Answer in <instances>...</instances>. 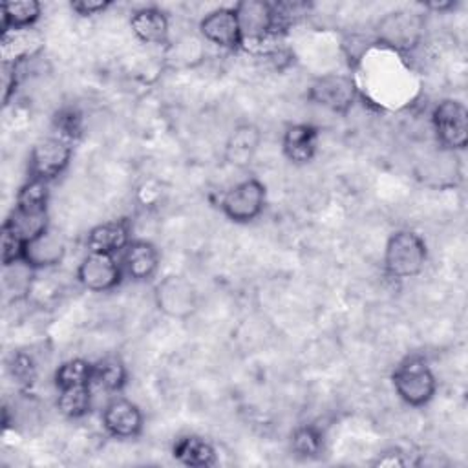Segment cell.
Instances as JSON below:
<instances>
[{
	"instance_id": "23",
	"label": "cell",
	"mask_w": 468,
	"mask_h": 468,
	"mask_svg": "<svg viewBox=\"0 0 468 468\" xmlns=\"http://www.w3.org/2000/svg\"><path fill=\"white\" fill-rule=\"evenodd\" d=\"M42 15V4L37 0H20V2H4L2 4V33L15 29L35 27Z\"/></svg>"
},
{
	"instance_id": "34",
	"label": "cell",
	"mask_w": 468,
	"mask_h": 468,
	"mask_svg": "<svg viewBox=\"0 0 468 468\" xmlns=\"http://www.w3.org/2000/svg\"><path fill=\"white\" fill-rule=\"evenodd\" d=\"M424 7H428V9H431V11H439V13H442V11H450V9H453V7H455V2H452V0H442V2H426V4H424Z\"/></svg>"
},
{
	"instance_id": "8",
	"label": "cell",
	"mask_w": 468,
	"mask_h": 468,
	"mask_svg": "<svg viewBox=\"0 0 468 468\" xmlns=\"http://www.w3.org/2000/svg\"><path fill=\"white\" fill-rule=\"evenodd\" d=\"M431 128L439 146L461 152L468 144V112L461 101L442 99L431 112Z\"/></svg>"
},
{
	"instance_id": "9",
	"label": "cell",
	"mask_w": 468,
	"mask_h": 468,
	"mask_svg": "<svg viewBox=\"0 0 468 468\" xmlns=\"http://www.w3.org/2000/svg\"><path fill=\"white\" fill-rule=\"evenodd\" d=\"M358 88L351 75L325 73L316 77L307 88V99L333 113L346 115L356 102Z\"/></svg>"
},
{
	"instance_id": "18",
	"label": "cell",
	"mask_w": 468,
	"mask_h": 468,
	"mask_svg": "<svg viewBox=\"0 0 468 468\" xmlns=\"http://www.w3.org/2000/svg\"><path fill=\"white\" fill-rule=\"evenodd\" d=\"M132 33L144 44L168 46L170 42V22L168 16L154 5L139 7L130 16Z\"/></svg>"
},
{
	"instance_id": "1",
	"label": "cell",
	"mask_w": 468,
	"mask_h": 468,
	"mask_svg": "<svg viewBox=\"0 0 468 468\" xmlns=\"http://www.w3.org/2000/svg\"><path fill=\"white\" fill-rule=\"evenodd\" d=\"M428 260V247L420 234L410 229L395 230L384 247V271L393 280L415 278Z\"/></svg>"
},
{
	"instance_id": "5",
	"label": "cell",
	"mask_w": 468,
	"mask_h": 468,
	"mask_svg": "<svg viewBox=\"0 0 468 468\" xmlns=\"http://www.w3.org/2000/svg\"><path fill=\"white\" fill-rule=\"evenodd\" d=\"M154 303L166 318L188 320L199 307V294L183 274H166L154 285Z\"/></svg>"
},
{
	"instance_id": "7",
	"label": "cell",
	"mask_w": 468,
	"mask_h": 468,
	"mask_svg": "<svg viewBox=\"0 0 468 468\" xmlns=\"http://www.w3.org/2000/svg\"><path fill=\"white\" fill-rule=\"evenodd\" d=\"M267 203V188L256 177H247L230 186L219 199V208L227 219L238 225L258 219Z\"/></svg>"
},
{
	"instance_id": "4",
	"label": "cell",
	"mask_w": 468,
	"mask_h": 468,
	"mask_svg": "<svg viewBox=\"0 0 468 468\" xmlns=\"http://www.w3.org/2000/svg\"><path fill=\"white\" fill-rule=\"evenodd\" d=\"M239 33H241V48L261 49L274 37L280 35L276 26V16L271 2L263 0H241L234 5Z\"/></svg>"
},
{
	"instance_id": "10",
	"label": "cell",
	"mask_w": 468,
	"mask_h": 468,
	"mask_svg": "<svg viewBox=\"0 0 468 468\" xmlns=\"http://www.w3.org/2000/svg\"><path fill=\"white\" fill-rule=\"evenodd\" d=\"M75 278L79 285L84 287L86 291L108 292L121 285L124 272L121 261H117L113 254L88 250L77 265Z\"/></svg>"
},
{
	"instance_id": "30",
	"label": "cell",
	"mask_w": 468,
	"mask_h": 468,
	"mask_svg": "<svg viewBox=\"0 0 468 468\" xmlns=\"http://www.w3.org/2000/svg\"><path fill=\"white\" fill-rule=\"evenodd\" d=\"M53 132L75 143L82 133V117H80V113L73 108L60 110L57 113V117L53 119Z\"/></svg>"
},
{
	"instance_id": "17",
	"label": "cell",
	"mask_w": 468,
	"mask_h": 468,
	"mask_svg": "<svg viewBox=\"0 0 468 468\" xmlns=\"http://www.w3.org/2000/svg\"><path fill=\"white\" fill-rule=\"evenodd\" d=\"M320 132L309 122H298L285 128L282 135V152L292 165H307L318 150Z\"/></svg>"
},
{
	"instance_id": "21",
	"label": "cell",
	"mask_w": 468,
	"mask_h": 468,
	"mask_svg": "<svg viewBox=\"0 0 468 468\" xmlns=\"http://www.w3.org/2000/svg\"><path fill=\"white\" fill-rule=\"evenodd\" d=\"M22 241H31L38 234L49 229L48 208H22L15 207L9 218L4 221Z\"/></svg>"
},
{
	"instance_id": "24",
	"label": "cell",
	"mask_w": 468,
	"mask_h": 468,
	"mask_svg": "<svg viewBox=\"0 0 468 468\" xmlns=\"http://www.w3.org/2000/svg\"><path fill=\"white\" fill-rule=\"evenodd\" d=\"M93 386L82 384V386H71L58 389L57 395V410L66 419H82L91 411L93 402Z\"/></svg>"
},
{
	"instance_id": "13",
	"label": "cell",
	"mask_w": 468,
	"mask_h": 468,
	"mask_svg": "<svg viewBox=\"0 0 468 468\" xmlns=\"http://www.w3.org/2000/svg\"><path fill=\"white\" fill-rule=\"evenodd\" d=\"M66 252H68V247H66L64 236L58 230L49 227L48 230H44L42 234H38L37 238L26 243L22 261H26L35 271L55 269L62 263V260L66 258Z\"/></svg>"
},
{
	"instance_id": "33",
	"label": "cell",
	"mask_w": 468,
	"mask_h": 468,
	"mask_svg": "<svg viewBox=\"0 0 468 468\" xmlns=\"http://www.w3.org/2000/svg\"><path fill=\"white\" fill-rule=\"evenodd\" d=\"M112 5V0H73L69 7L80 16H93L104 13Z\"/></svg>"
},
{
	"instance_id": "20",
	"label": "cell",
	"mask_w": 468,
	"mask_h": 468,
	"mask_svg": "<svg viewBox=\"0 0 468 468\" xmlns=\"http://www.w3.org/2000/svg\"><path fill=\"white\" fill-rule=\"evenodd\" d=\"M177 463L192 468H207L218 463V452L210 441L199 435H183L172 446Z\"/></svg>"
},
{
	"instance_id": "26",
	"label": "cell",
	"mask_w": 468,
	"mask_h": 468,
	"mask_svg": "<svg viewBox=\"0 0 468 468\" xmlns=\"http://www.w3.org/2000/svg\"><path fill=\"white\" fill-rule=\"evenodd\" d=\"M324 450V433L314 424H302L291 433V452L298 459H314Z\"/></svg>"
},
{
	"instance_id": "16",
	"label": "cell",
	"mask_w": 468,
	"mask_h": 468,
	"mask_svg": "<svg viewBox=\"0 0 468 468\" xmlns=\"http://www.w3.org/2000/svg\"><path fill=\"white\" fill-rule=\"evenodd\" d=\"M132 241V223L126 218L112 219L91 227L86 234V249L91 252L117 254Z\"/></svg>"
},
{
	"instance_id": "3",
	"label": "cell",
	"mask_w": 468,
	"mask_h": 468,
	"mask_svg": "<svg viewBox=\"0 0 468 468\" xmlns=\"http://www.w3.org/2000/svg\"><path fill=\"white\" fill-rule=\"evenodd\" d=\"M424 16L410 9H395L382 15L375 26V40L389 49L410 53L424 38Z\"/></svg>"
},
{
	"instance_id": "12",
	"label": "cell",
	"mask_w": 468,
	"mask_h": 468,
	"mask_svg": "<svg viewBox=\"0 0 468 468\" xmlns=\"http://www.w3.org/2000/svg\"><path fill=\"white\" fill-rule=\"evenodd\" d=\"M203 40L223 49H239L243 46L239 24L234 7H218L208 11L197 24Z\"/></svg>"
},
{
	"instance_id": "31",
	"label": "cell",
	"mask_w": 468,
	"mask_h": 468,
	"mask_svg": "<svg viewBox=\"0 0 468 468\" xmlns=\"http://www.w3.org/2000/svg\"><path fill=\"white\" fill-rule=\"evenodd\" d=\"M26 241H22L9 227L2 225V265L9 267L24 260Z\"/></svg>"
},
{
	"instance_id": "25",
	"label": "cell",
	"mask_w": 468,
	"mask_h": 468,
	"mask_svg": "<svg viewBox=\"0 0 468 468\" xmlns=\"http://www.w3.org/2000/svg\"><path fill=\"white\" fill-rule=\"evenodd\" d=\"M93 377V364L88 362L86 358H69L62 362L53 375V382L57 389L71 388V386H82V384H91Z\"/></svg>"
},
{
	"instance_id": "15",
	"label": "cell",
	"mask_w": 468,
	"mask_h": 468,
	"mask_svg": "<svg viewBox=\"0 0 468 468\" xmlns=\"http://www.w3.org/2000/svg\"><path fill=\"white\" fill-rule=\"evenodd\" d=\"M261 143V132L252 122H239L229 133L223 146V159L227 165L245 168L252 163Z\"/></svg>"
},
{
	"instance_id": "27",
	"label": "cell",
	"mask_w": 468,
	"mask_h": 468,
	"mask_svg": "<svg viewBox=\"0 0 468 468\" xmlns=\"http://www.w3.org/2000/svg\"><path fill=\"white\" fill-rule=\"evenodd\" d=\"M49 183L44 179L29 177L16 192L15 207L22 208H48Z\"/></svg>"
},
{
	"instance_id": "6",
	"label": "cell",
	"mask_w": 468,
	"mask_h": 468,
	"mask_svg": "<svg viewBox=\"0 0 468 468\" xmlns=\"http://www.w3.org/2000/svg\"><path fill=\"white\" fill-rule=\"evenodd\" d=\"M73 141L55 132L38 139L33 144L27 159L29 177L44 179L49 183L57 179L60 174H64L73 157Z\"/></svg>"
},
{
	"instance_id": "2",
	"label": "cell",
	"mask_w": 468,
	"mask_h": 468,
	"mask_svg": "<svg viewBox=\"0 0 468 468\" xmlns=\"http://www.w3.org/2000/svg\"><path fill=\"white\" fill-rule=\"evenodd\" d=\"M391 384L399 399L413 408L426 406L437 391L435 373L422 355L402 358L391 373Z\"/></svg>"
},
{
	"instance_id": "32",
	"label": "cell",
	"mask_w": 468,
	"mask_h": 468,
	"mask_svg": "<svg viewBox=\"0 0 468 468\" xmlns=\"http://www.w3.org/2000/svg\"><path fill=\"white\" fill-rule=\"evenodd\" d=\"M373 464L375 466H408V464H415V463L400 448H389V450L378 453V457L373 461Z\"/></svg>"
},
{
	"instance_id": "22",
	"label": "cell",
	"mask_w": 468,
	"mask_h": 468,
	"mask_svg": "<svg viewBox=\"0 0 468 468\" xmlns=\"http://www.w3.org/2000/svg\"><path fill=\"white\" fill-rule=\"evenodd\" d=\"M126 380H128V369L121 356L108 355L93 364L91 386L106 393H119L126 386Z\"/></svg>"
},
{
	"instance_id": "29",
	"label": "cell",
	"mask_w": 468,
	"mask_h": 468,
	"mask_svg": "<svg viewBox=\"0 0 468 468\" xmlns=\"http://www.w3.org/2000/svg\"><path fill=\"white\" fill-rule=\"evenodd\" d=\"M166 58L174 62V66H192V58H201L199 42L196 38L185 37L177 42H168Z\"/></svg>"
},
{
	"instance_id": "28",
	"label": "cell",
	"mask_w": 468,
	"mask_h": 468,
	"mask_svg": "<svg viewBox=\"0 0 468 468\" xmlns=\"http://www.w3.org/2000/svg\"><path fill=\"white\" fill-rule=\"evenodd\" d=\"M7 371L20 388H27L37 378V366L33 358L22 351H16L7 360Z\"/></svg>"
},
{
	"instance_id": "14",
	"label": "cell",
	"mask_w": 468,
	"mask_h": 468,
	"mask_svg": "<svg viewBox=\"0 0 468 468\" xmlns=\"http://www.w3.org/2000/svg\"><path fill=\"white\" fill-rule=\"evenodd\" d=\"M121 267L124 276L133 282H150L161 263L157 247L148 239H132L121 256Z\"/></svg>"
},
{
	"instance_id": "19",
	"label": "cell",
	"mask_w": 468,
	"mask_h": 468,
	"mask_svg": "<svg viewBox=\"0 0 468 468\" xmlns=\"http://www.w3.org/2000/svg\"><path fill=\"white\" fill-rule=\"evenodd\" d=\"M44 48V37L35 29H15L2 33V53L5 64H20Z\"/></svg>"
},
{
	"instance_id": "11",
	"label": "cell",
	"mask_w": 468,
	"mask_h": 468,
	"mask_svg": "<svg viewBox=\"0 0 468 468\" xmlns=\"http://www.w3.org/2000/svg\"><path fill=\"white\" fill-rule=\"evenodd\" d=\"M104 431L119 441L137 439L144 428V415L141 408L124 397H113L106 402L101 413Z\"/></svg>"
}]
</instances>
